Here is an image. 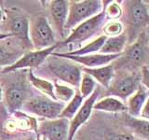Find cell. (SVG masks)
<instances>
[{
  "label": "cell",
  "mask_w": 149,
  "mask_h": 140,
  "mask_svg": "<svg viewBox=\"0 0 149 140\" xmlns=\"http://www.w3.org/2000/svg\"><path fill=\"white\" fill-rule=\"evenodd\" d=\"M124 33L128 37V45L133 43L149 24L148 6L143 1L130 0L122 4Z\"/></svg>",
  "instance_id": "6da1fadb"
},
{
  "label": "cell",
  "mask_w": 149,
  "mask_h": 140,
  "mask_svg": "<svg viewBox=\"0 0 149 140\" xmlns=\"http://www.w3.org/2000/svg\"><path fill=\"white\" fill-rule=\"evenodd\" d=\"M42 69L57 80L73 88H78L82 77V66L71 60L49 55L41 65Z\"/></svg>",
  "instance_id": "7a4b0ae2"
},
{
  "label": "cell",
  "mask_w": 149,
  "mask_h": 140,
  "mask_svg": "<svg viewBox=\"0 0 149 140\" xmlns=\"http://www.w3.org/2000/svg\"><path fill=\"white\" fill-rule=\"evenodd\" d=\"M106 22L104 9H102V11L99 14L81 22L80 24L72 29L66 38L62 42H58L59 47L71 45L72 47L79 46L78 48H80L81 45L86 41L96 38L98 34L102 32V27Z\"/></svg>",
  "instance_id": "3957f363"
},
{
  "label": "cell",
  "mask_w": 149,
  "mask_h": 140,
  "mask_svg": "<svg viewBox=\"0 0 149 140\" xmlns=\"http://www.w3.org/2000/svg\"><path fill=\"white\" fill-rule=\"evenodd\" d=\"M65 104L44 94L32 95L25 101L22 111L31 116L39 117L42 120H55L60 117Z\"/></svg>",
  "instance_id": "277c9868"
},
{
  "label": "cell",
  "mask_w": 149,
  "mask_h": 140,
  "mask_svg": "<svg viewBox=\"0 0 149 140\" xmlns=\"http://www.w3.org/2000/svg\"><path fill=\"white\" fill-rule=\"evenodd\" d=\"M104 9V4L100 0H80L69 1V10L65 31L72 30L81 22L97 15Z\"/></svg>",
  "instance_id": "5b68a950"
},
{
  "label": "cell",
  "mask_w": 149,
  "mask_h": 140,
  "mask_svg": "<svg viewBox=\"0 0 149 140\" xmlns=\"http://www.w3.org/2000/svg\"><path fill=\"white\" fill-rule=\"evenodd\" d=\"M5 24L6 32L13 37L21 40L28 49L32 50L29 39V27L30 22L28 17L19 8H13L5 9V19L2 22Z\"/></svg>",
  "instance_id": "8992f818"
},
{
  "label": "cell",
  "mask_w": 149,
  "mask_h": 140,
  "mask_svg": "<svg viewBox=\"0 0 149 140\" xmlns=\"http://www.w3.org/2000/svg\"><path fill=\"white\" fill-rule=\"evenodd\" d=\"M29 39L32 49H35V50L48 49L58 43L56 41L54 30L48 18L45 16L36 17L30 22Z\"/></svg>",
  "instance_id": "52a82bcc"
},
{
  "label": "cell",
  "mask_w": 149,
  "mask_h": 140,
  "mask_svg": "<svg viewBox=\"0 0 149 140\" xmlns=\"http://www.w3.org/2000/svg\"><path fill=\"white\" fill-rule=\"evenodd\" d=\"M141 85V78L137 74L125 72L115 75L109 88L107 89L109 96H114L126 102L128 98L136 92Z\"/></svg>",
  "instance_id": "ba28073f"
},
{
  "label": "cell",
  "mask_w": 149,
  "mask_h": 140,
  "mask_svg": "<svg viewBox=\"0 0 149 140\" xmlns=\"http://www.w3.org/2000/svg\"><path fill=\"white\" fill-rule=\"evenodd\" d=\"M58 48H59V44L57 43L56 45L49 47V48L45 50H28L14 64L0 70V73L9 74L17 71V70H22L26 68L31 70V68H38L43 64L46 59L49 55L52 54L55 51V50H57Z\"/></svg>",
  "instance_id": "9c48e42d"
},
{
  "label": "cell",
  "mask_w": 149,
  "mask_h": 140,
  "mask_svg": "<svg viewBox=\"0 0 149 140\" xmlns=\"http://www.w3.org/2000/svg\"><path fill=\"white\" fill-rule=\"evenodd\" d=\"M27 83L23 79H17L9 83L6 90H4V101L5 107L8 113H15L21 111L25 101L32 95L28 94Z\"/></svg>",
  "instance_id": "30bf717a"
},
{
  "label": "cell",
  "mask_w": 149,
  "mask_h": 140,
  "mask_svg": "<svg viewBox=\"0 0 149 140\" xmlns=\"http://www.w3.org/2000/svg\"><path fill=\"white\" fill-rule=\"evenodd\" d=\"M125 50L122 55H124V64L128 68L146 66V63L149 57V47L143 32Z\"/></svg>",
  "instance_id": "8fae6325"
},
{
  "label": "cell",
  "mask_w": 149,
  "mask_h": 140,
  "mask_svg": "<svg viewBox=\"0 0 149 140\" xmlns=\"http://www.w3.org/2000/svg\"><path fill=\"white\" fill-rule=\"evenodd\" d=\"M29 50L16 37H8L0 40V70L14 64Z\"/></svg>",
  "instance_id": "7c38bea8"
},
{
  "label": "cell",
  "mask_w": 149,
  "mask_h": 140,
  "mask_svg": "<svg viewBox=\"0 0 149 140\" xmlns=\"http://www.w3.org/2000/svg\"><path fill=\"white\" fill-rule=\"evenodd\" d=\"M70 120L63 118L42 120L37 123L36 134L48 140H67Z\"/></svg>",
  "instance_id": "4fadbf2b"
},
{
  "label": "cell",
  "mask_w": 149,
  "mask_h": 140,
  "mask_svg": "<svg viewBox=\"0 0 149 140\" xmlns=\"http://www.w3.org/2000/svg\"><path fill=\"white\" fill-rule=\"evenodd\" d=\"M100 93H101V86H97V88L93 92L91 96H88L87 99L84 100L81 107L77 111V113L70 120L67 140H74V135L77 133L79 128L90 119L93 110V106H94L96 101L99 99Z\"/></svg>",
  "instance_id": "5bb4252c"
},
{
  "label": "cell",
  "mask_w": 149,
  "mask_h": 140,
  "mask_svg": "<svg viewBox=\"0 0 149 140\" xmlns=\"http://www.w3.org/2000/svg\"><path fill=\"white\" fill-rule=\"evenodd\" d=\"M58 57L65 58L68 60H71L76 64H79L82 67L85 68H97L104 65L110 64L114 61L120 58L121 54L116 55H110V54H102V53H95V54H90L85 56H72L67 55L63 52H54L52 53Z\"/></svg>",
  "instance_id": "9a60e30c"
},
{
  "label": "cell",
  "mask_w": 149,
  "mask_h": 140,
  "mask_svg": "<svg viewBox=\"0 0 149 140\" xmlns=\"http://www.w3.org/2000/svg\"><path fill=\"white\" fill-rule=\"evenodd\" d=\"M69 10V1L67 0H53L49 4V11L51 23L55 32L61 36H64L65 23L67 21Z\"/></svg>",
  "instance_id": "2e32d148"
},
{
  "label": "cell",
  "mask_w": 149,
  "mask_h": 140,
  "mask_svg": "<svg viewBox=\"0 0 149 140\" xmlns=\"http://www.w3.org/2000/svg\"><path fill=\"white\" fill-rule=\"evenodd\" d=\"M82 72L90 75L97 83L100 84L101 87H104L106 90L109 88L116 75L115 66L111 64L97 68L82 67Z\"/></svg>",
  "instance_id": "e0dca14e"
},
{
  "label": "cell",
  "mask_w": 149,
  "mask_h": 140,
  "mask_svg": "<svg viewBox=\"0 0 149 140\" xmlns=\"http://www.w3.org/2000/svg\"><path fill=\"white\" fill-rule=\"evenodd\" d=\"M148 96V90H146L141 84L136 90V92L132 93L126 101L128 115L130 117H133V118H139L140 112H141L142 107L144 105Z\"/></svg>",
  "instance_id": "ac0fdd59"
},
{
  "label": "cell",
  "mask_w": 149,
  "mask_h": 140,
  "mask_svg": "<svg viewBox=\"0 0 149 140\" xmlns=\"http://www.w3.org/2000/svg\"><path fill=\"white\" fill-rule=\"evenodd\" d=\"M128 46V37L125 33L119 36L107 37L99 53L116 55L122 54Z\"/></svg>",
  "instance_id": "d6986e66"
},
{
  "label": "cell",
  "mask_w": 149,
  "mask_h": 140,
  "mask_svg": "<svg viewBox=\"0 0 149 140\" xmlns=\"http://www.w3.org/2000/svg\"><path fill=\"white\" fill-rule=\"evenodd\" d=\"M93 109L104 111V112H112V113H118V112L127 111L126 103L114 96H106L98 99L93 106Z\"/></svg>",
  "instance_id": "ffe728a7"
},
{
  "label": "cell",
  "mask_w": 149,
  "mask_h": 140,
  "mask_svg": "<svg viewBox=\"0 0 149 140\" xmlns=\"http://www.w3.org/2000/svg\"><path fill=\"white\" fill-rule=\"evenodd\" d=\"M27 79L31 85L35 89H36L41 94H44L46 96L51 98V99L56 100L55 95H54V85L51 81L45 78H41L40 77L36 76V75L34 74V71H33L32 69L28 70Z\"/></svg>",
  "instance_id": "44dd1931"
},
{
  "label": "cell",
  "mask_w": 149,
  "mask_h": 140,
  "mask_svg": "<svg viewBox=\"0 0 149 140\" xmlns=\"http://www.w3.org/2000/svg\"><path fill=\"white\" fill-rule=\"evenodd\" d=\"M125 123L129 129L132 130L134 136L143 140H149V120L141 118H133L128 115Z\"/></svg>",
  "instance_id": "7402d4cb"
},
{
  "label": "cell",
  "mask_w": 149,
  "mask_h": 140,
  "mask_svg": "<svg viewBox=\"0 0 149 140\" xmlns=\"http://www.w3.org/2000/svg\"><path fill=\"white\" fill-rule=\"evenodd\" d=\"M107 37L104 35H100L97 36L96 38L88 42V44L81 46L80 48L77 50H73L67 51V52H63L67 55H72V56H85V55H90V54H95L100 52L102 45L104 44Z\"/></svg>",
  "instance_id": "603a6c76"
},
{
  "label": "cell",
  "mask_w": 149,
  "mask_h": 140,
  "mask_svg": "<svg viewBox=\"0 0 149 140\" xmlns=\"http://www.w3.org/2000/svg\"><path fill=\"white\" fill-rule=\"evenodd\" d=\"M84 100L85 99L81 96L79 92H76V94L72 98V100L69 101L67 104H65L64 108L61 112L59 118H63L67 119L68 120H71L74 118V116L77 113L79 108L81 107Z\"/></svg>",
  "instance_id": "cb8c5ba5"
},
{
  "label": "cell",
  "mask_w": 149,
  "mask_h": 140,
  "mask_svg": "<svg viewBox=\"0 0 149 140\" xmlns=\"http://www.w3.org/2000/svg\"><path fill=\"white\" fill-rule=\"evenodd\" d=\"M54 85V95L55 99L63 103V104H67L69 101L72 100V98L76 94V90L74 88L67 85V84L60 82V81H55L53 83Z\"/></svg>",
  "instance_id": "d4e9b609"
},
{
  "label": "cell",
  "mask_w": 149,
  "mask_h": 140,
  "mask_svg": "<svg viewBox=\"0 0 149 140\" xmlns=\"http://www.w3.org/2000/svg\"><path fill=\"white\" fill-rule=\"evenodd\" d=\"M108 4H104V12L106 21H119V19L122 18L123 8L122 4L118 1H108Z\"/></svg>",
  "instance_id": "484cf974"
},
{
  "label": "cell",
  "mask_w": 149,
  "mask_h": 140,
  "mask_svg": "<svg viewBox=\"0 0 149 140\" xmlns=\"http://www.w3.org/2000/svg\"><path fill=\"white\" fill-rule=\"evenodd\" d=\"M97 86H98L97 82L90 75H88L86 73H82L81 80L78 87V92L84 99H87L88 96H91L93 93V92L95 91Z\"/></svg>",
  "instance_id": "4316f807"
},
{
  "label": "cell",
  "mask_w": 149,
  "mask_h": 140,
  "mask_svg": "<svg viewBox=\"0 0 149 140\" xmlns=\"http://www.w3.org/2000/svg\"><path fill=\"white\" fill-rule=\"evenodd\" d=\"M125 31L121 21H107L102 27V35L106 37H113L123 34Z\"/></svg>",
  "instance_id": "83f0119b"
},
{
  "label": "cell",
  "mask_w": 149,
  "mask_h": 140,
  "mask_svg": "<svg viewBox=\"0 0 149 140\" xmlns=\"http://www.w3.org/2000/svg\"><path fill=\"white\" fill-rule=\"evenodd\" d=\"M140 78H141V84L149 92V69L147 66L142 67Z\"/></svg>",
  "instance_id": "f1b7e54d"
},
{
  "label": "cell",
  "mask_w": 149,
  "mask_h": 140,
  "mask_svg": "<svg viewBox=\"0 0 149 140\" xmlns=\"http://www.w3.org/2000/svg\"><path fill=\"white\" fill-rule=\"evenodd\" d=\"M107 140H135L132 134H110Z\"/></svg>",
  "instance_id": "f546056e"
},
{
  "label": "cell",
  "mask_w": 149,
  "mask_h": 140,
  "mask_svg": "<svg viewBox=\"0 0 149 140\" xmlns=\"http://www.w3.org/2000/svg\"><path fill=\"white\" fill-rule=\"evenodd\" d=\"M139 118L149 120V96L146 99V103H144V105L142 107V110H141V112H140Z\"/></svg>",
  "instance_id": "4dcf8cb0"
},
{
  "label": "cell",
  "mask_w": 149,
  "mask_h": 140,
  "mask_svg": "<svg viewBox=\"0 0 149 140\" xmlns=\"http://www.w3.org/2000/svg\"><path fill=\"white\" fill-rule=\"evenodd\" d=\"M23 140H36V133L35 132L27 133L25 134L24 138H23Z\"/></svg>",
  "instance_id": "1f68e13d"
},
{
  "label": "cell",
  "mask_w": 149,
  "mask_h": 140,
  "mask_svg": "<svg viewBox=\"0 0 149 140\" xmlns=\"http://www.w3.org/2000/svg\"><path fill=\"white\" fill-rule=\"evenodd\" d=\"M143 33H144V36H146V38L147 44H148V47H149V24L146 27V29H144Z\"/></svg>",
  "instance_id": "d6a6232c"
},
{
  "label": "cell",
  "mask_w": 149,
  "mask_h": 140,
  "mask_svg": "<svg viewBox=\"0 0 149 140\" xmlns=\"http://www.w3.org/2000/svg\"><path fill=\"white\" fill-rule=\"evenodd\" d=\"M4 19H5V9H3L0 7V24L4 22Z\"/></svg>",
  "instance_id": "836d02e7"
},
{
  "label": "cell",
  "mask_w": 149,
  "mask_h": 140,
  "mask_svg": "<svg viewBox=\"0 0 149 140\" xmlns=\"http://www.w3.org/2000/svg\"><path fill=\"white\" fill-rule=\"evenodd\" d=\"M12 36L11 35L9 34H5V33H0V40L5 39V38H8V37H10Z\"/></svg>",
  "instance_id": "e575fe53"
},
{
  "label": "cell",
  "mask_w": 149,
  "mask_h": 140,
  "mask_svg": "<svg viewBox=\"0 0 149 140\" xmlns=\"http://www.w3.org/2000/svg\"><path fill=\"white\" fill-rule=\"evenodd\" d=\"M3 98H4V89L1 85H0V104L2 103Z\"/></svg>",
  "instance_id": "d590c367"
},
{
  "label": "cell",
  "mask_w": 149,
  "mask_h": 140,
  "mask_svg": "<svg viewBox=\"0 0 149 140\" xmlns=\"http://www.w3.org/2000/svg\"><path fill=\"white\" fill-rule=\"evenodd\" d=\"M36 140H48V139L44 136H42V135L38 134H36Z\"/></svg>",
  "instance_id": "8d00e7d4"
},
{
  "label": "cell",
  "mask_w": 149,
  "mask_h": 140,
  "mask_svg": "<svg viewBox=\"0 0 149 140\" xmlns=\"http://www.w3.org/2000/svg\"><path fill=\"white\" fill-rule=\"evenodd\" d=\"M146 66H147V67H148V69H149V64H148L146 65Z\"/></svg>",
  "instance_id": "74e56055"
},
{
  "label": "cell",
  "mask_w": 149,
  "mask_h": 140,
  "mask_svg": "<svg viewBox=\"0 0 149 140\" xmlns=\"http://www.w3.org/2000/svg\"><path fill=\"white\" fill-rule=\"evenodd\" d=\"M148 14H149V6H148Z\"/></svg>",
  "instance_id": "f35d334b"
},
{
  "label": "cell",
  "mask_w": 149,
  "mask_h": 140,
  "mask_svg": "<svg viewBox=\"0 0 149 140\" xmlns=\"http://www.w3.org/2000/svg\"><path fill=\"white\" fill-rule=\"evenodd\" d=\"M0 75H1V73H0Z\"/></svg>",
  "instance_id": "ab89813d"
}]
</instances>
